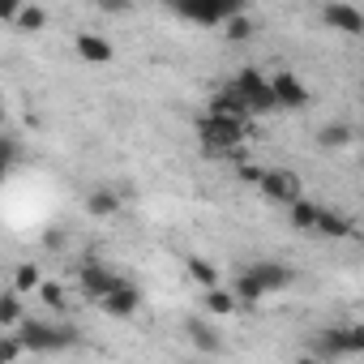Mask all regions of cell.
Returning a JSON list of instances; mask_svg holds the SVG:
<instances>
[{
  "label": "cell",
  "mask_w": 364,
  "mask_h": 364,
  "mask_svg": "<svg viewBox=\"0 0 364 364\" xmlns=\"http://www.w3.org/2000/svg\"><path fill=\"white\" fill-rule=\"evenodd\" d=\"M236 291H223V287H206V313H215V317H232L236 313Z\"/></svg>",
  "instance_id": "20"
},
{
  "label": "cell",
  "mask_w": 364,
  "mask_h": 364,
  "mask_svg": "<svg viewBox=\"0 0 364 364\" xmlns=\"http://www.w3.org/2000/svg\"><path fill=\"white\" fill-rule=\"evenodd\" d=\"M245 270L266 287V296H279L283 287H291V270H287L283 262H249Z\"/></svg>",
  "instance_id": "10"
},
{
  "label": "cell",
  "mask_w": 364,
  "mask_h": 364,
  "mask_svg": "<svg viewBox=\"0 0 364 364\" xmlns=\"http://www.w3.org/2000/svg\"><path fill=\"white\" fill-rule=\"evenodd\" d=\"M360 167H364V154H360Z\"/></svg>",
  "instance_id": "33"
},
{
  "label": "cell",
  "mask_w": 364,
  "mask_h": 364,
  "mask_svg": "<svg viewBox=\"0 0 364 364\" xmlns=\"http://www.w3.org/2000/svg\"><path fill=\"white\" fill-rule=\"evenodd\" d=\"M22 9H26L22 0H0V18H5V22H18V18H22Z\"/></svg>",
  "instance_id": "28"
},
{
  "label": "cell",
  "mask_w": 364,
  "mask_h": 364,
  "mask_svg": "<svg viewBox=\"0 0 364 364\" xmlns=\"http://www.w3.org/2000/svg\"><path fill=\"white\" fill-rule=\"evenodd\" d=\"M14 163H18V141L5 137V167H14Z\"/></svg>",
  "instance_id": "31"
},
{
  "label": "cell",
  "mask_w": 364,
  "mask_h": 364,
  "mask_svg": "<svg viewBox=\"0 0 364 364\" xmlns=\"http://www.w3.org/2000/svg\"><path fill=\"white\" fill-rule=\"evenodd\" d=\"M14 326H22V291L18 287L0 296V330H14Z\"/></svg>",
  "instance_id": "17"
},
{
  "label": "cell",
  "mask_w": 364,
  "mask_h": 364,
  "mask_svg": "<svg viewBox=\"0 0 364 364\" xmlns=\"http://www.w3.org/2000/svg\"><path fill=\"white\" fill-rule=\"evenodd\" d=\"M99 309H103L107 317H120V321H124V317H133V313L141 309V291H137V283H129V279H124L116 291H107V296L99 300Z\"/></svg>",
  "instance_id": "8"
},
{
  "label": "cell",
  "mask_w": 364,
  "mask_h": 364,
  "mask_svg": "<svg viewBox=\"0 0 364 364\" xmlns=\"http://www.w3.org/2000/svg\"><path fill=\"white\" fill-rule=\"evenodd\" d=\"M77 283H82V291H86V296L99 304V300H103L107 291H116L124 279H120L116 270H107L99 257H86V262H82V270H77Z\"/></svg>",
  "instance_id": "6"
},
{
  "label": "cell",
  "mask_w": 364,
  "mask_h": 364,
  "mask_svg": "<svg viewBox=\"0 0 364 364\" xmlns=\"http://www.w3.org/2000/svg\"><path fill=\"white\" fill-rule=\"evenodd\" d=\"M317 236L343 240V236H351V219H347V215H338V210H326V206H321V219H317Z\"/></svg>",
  "instance_id": "16"
},
{
  "label": "cell",
  "mask_w": 364,
  "mask_h": 364,
  "mask_svg": "<svg viewBox=\"0 0 364 364\" xmlns=\"http://www.w3.org/2000/svg\"><path fill=\"white\" fill-rule=\"evenodd\" d=\"M43 245H48V249H65V232H48Z\"/></svg>",
  "instance_id": "32"
},
{
  "label": "cell",
  "mask_w": 364,
  "mask_h": 364,
  "mask_svg": "<svg viewBox=\"0 0 364 364\" xmlns=\"http://www.w3.org/2000/svg\"><path fill=\"white\" fill-rule=\"evenodd\" d=\"M215 112H232V116H253V107H249V99L228 82L219 95H215Z\"/></svg>",
  "instance_id": "15"
},
{
  "label": "cell",
  "mask_w": 364,
  "mask_h": 364,
  "mask_svg": "<svg viewBox=\"0 0 364 364\" xmlns=\"http://www.w3.org/2000/svg\"><path fill=\"white\" fill-rule=\"evenodd\" d=\"M262 198L266 202H274V206H291V202H300L304 198V185H300V176L296 171H287V167H270L266 176H262Z\"/></svg>",
  "instance_id": "5"
},
{
  "label": "cell",
  "mask_w": 364,
  "mask_h": 364,
  "mask_svg": "<svg viewBox=\"0 0 364 364\" xmlns=\"http://www.w3.org/2000/svg\"><path fill=\"white\" fill-rule=\"evenodd\" d=\"M185 266H189V274H193V279H198L202 287H219V270H215V266H210L206 257H189Z\"/></svg>",
  "instance_id": "22"
},
{
  "label": "cell",
  "mask_w": 364,
  "mask_h": 364,
  "mask_svg": "<svg viewBox=\"0 0 364 364\" xmlns=\"http://www.w3.org/2000/svg\"><path fill=\"white\" fill-rule=\"evenodd\" d=\"M232 86L249 99V107H253V116H262V112H274L279 107V99H274V86H270V77L266 73H257V69H240L236 77H232Z\"/></svg>",
  "instance_id": "4"
},
{
  "label": "cell",
  "mask_w": 364,
  "mask_h": 364,
  "mask_svg": "<svg viewBox=\"0 0 364 364\" xmlns=\"http://www.w3.org/2000/svg\"><path fill=\"white\" fill-rule=\"evenodd\" d=\"M39 300H43L48 309H65V287H60V283H43V287H39Z\"/></svg>",
  "instance_id": "26"
},
{
  "label": "cell",
  "mask_w": 364,
  "mask_h": 364,
  "mask_svg": "<svg viewBox=\"0 0 364 364\" xmlns=\"http://www.w3.org/2000/svg\"><path fill=\"white\" fill-rule=\"evenodd\" d=\"M232 291H236V300H240V304H262V300H266V287H262L249 270H240V274H236V287H232Z\"/></svg>",
  "instance_id": "19"
},
{
  "label": "cell",
  "mask_w": 364,
  "mask_h": 364,
  "mask_svg": "<svg viewBox=\"0 0 364 364\" xmlns=\"http://www.w3.org/2000/svg\"><path fill=\"white\" fill-rule=\"evenodd\" d=\"M287 219H291V228H296V232H317L321 206H313L309 198H300V202H291V206H287Z\"/></svg>",
  "instance_id": "13"
},
{
  "label": "cell",
  "mask_w": 364,
  "mask_h": 364,
  "mask_svg": "<svg viewBox=\"0 0 364 364\" xmlns=\"http://www.w3.org/2000/svg\"><path fill=\"white\" fill-rule=\"evenodd\" d=\"M347 355H364V321L360 326H347Z\"/></svg>",
  "instance_id": "27"
},
{
  "label": "cell",
  "mask_w": 364,
  "mask_h": 364,
  "mask_svg": "<svg viewBox=\"0 0 364 364\" xmlns=\"http://www.w3.org/2000/svg\"><path fill=\"white\" fill-rule=\"evenodd\" d=\"M116 210H120V193H112V189H95L86 198V215L90 219H112Z\"/></svg>",
  "instance_id": "14"
},
{
  "label": "cell",
  "mask_w": 364,
  "mask_h": 364,
  "mask_svg": "<svg viewBox=\"0 0 364 364\" xmlns=\"http://www.w3.org/2000/svg\"><path fill=\"white\" fill-rule=\"evenodd\" d=\"M95 5H99L103 14H129V5H133V0H95Z\"/></svg>",
  "instance_id": "30"
},
{
  "label": "cell",
  "mask_w": 364,
  "mask_h": 364,
  "mask_svg": "<svg viewBox=\"0 0 364 364\" xmlns=\"http://www.w3.org/2000/svg\"><path fill=\"white\" fill-rule=\"evenodd\" d=\"M14 26H18V31H43V26H48V14H43L39 5H26V9H22V18H18Z\"/></svg>",
  "instance_id": "25"
},
{
  "label": "cell",
  "mask_w": 364,
  "mask_h": 364,
  "mask_svg": "<svg viewBox=\"0 0 364 364\" xmlns=\"http://www.w3.org/2000/svg\"><path fill=\"white\" fill-rule=\"evenodd\" d=\"M198 137L206 150H219V154H236L245 150V137H249V116H232V112H215L198 120Z\"/></svg>",
  "instance_id": "1"
},
{
  "label": "cell",
  "mask_w": 364,
  "mask_h": 364,
  "mask_svg": "<svg viewBox=\"0 0 364 364\" xmlns=\"http://www.w3.org/2000/svg\"><path fill=\"white\" fill-rule=\"evenodd\" d=\"M321 22L330 31H343V35H364V14L347 0H326L321 5Z\"/></svg>",
  "instance_id": "7"
},
{
  "label": "cell",
  "mask_w": 364,
  "mask_h": 364,
  "mask_svg": "<svg viewBox=\"0 0 364 364\" xmlns=\"http://www.w3.org/2000/svg\"><path fill=\"white\" fill-rule=\"evenodd\" d=\"M163 5L198 26H223L228 18L245 14V0H163Z\"/></svg>",
  "instance_id": "2"
},
{
  "label": "cell",
  "mask_w": 364,
  "mask_h": 364,
  "mask_svg": "<svg viewBox=\"0 0 364 364\" xmlns=\"http://www.w3.org/2000/svg\"><path fill=\"white\" fill-rule=\"evenodd\" d=\"M270 86H274V99H279V107H287V112H300V107H309V86H304L296 73H274V77H270Z\"/></svg>",
  "instance_id": "9"
},
{
  "label": "cell",
  "mask_w": 364,
  "mask_h": 364,
  "mask_svg": "<svg viewBox=\"0 0 364 364\" xmlns=\"http://www.w3.org/2000/svg\"><path fill=\"white\" fill-rule=\"evenodd\" d=\"M22 351H26V338H22L18 330H9L5 338H0V364H14Z\"/></svg>",
  "instance_id": "23"
},
{
  "label": "cell",
  "mask_w": 364,
  "mask_h": 364,
  "mask_svg": "<svg viewBox=\"0 0 364 364\" xmlns=\"http://www.w3.org/2000/svg\"><path fill=\"white\" fill-rule=\"evenodd\" d=\"M77 56H82L86 65H107L116 52H112V43H107L103 35H77Z\"/></svg>",
  "instance_id": "12"
},
{
  "label": "cell",
  "mask_w": 364,
  "mask_h": 364,
  "mask_svg": "<svg viewBox=\"0 0 364 364\" xmlns=\"http://www.w3.org/2000/svg\"><path fill=\"white\" fill-rule=\"evenodd\" d=\"M223 35H228L232 43H245V39L253 35V22H249L245 14H236V18H228V22H223Z\"/></svg>",
  "instance_id": "24"
},
{
  "label": "cell",
  "mask_w": 364,
  "mask_h": 364,
  "mask_svg": "<svg viewBox=\"0 0 364 364\" xmlns=\"http://www.w3.org/2000/svg\"><path fill=\"white\" fill-rule=\"evenodd\" d=\"M185 334L193 338V347H198V351H210V355H219V351H223V338H219V330H210L202 317H189V321H185Z\"/></svg>",
  "instance_id": "11"
},
{
  "label": "cell",
  "mask_w": 364,
  "mask_h": 364,
  "mask_svg": "<svg viewBox=\"0 0 364 364\" xmlns=\"http://www.w3.org/2000/svg\"><path fill=\"white\" fill-rule=\"evenodd\" d=\"M14 287H18L22 296H31V291H39V287H43V270H39L35 262H22V266L14 270Z\"/></svg>",
  "instance_id": "21"
},
{
  "label": "cell",
  "mask_w": 364,
  "mask_h": 364,
  "mask_svg": "<svg viewBox=\"0 0 364 364\" xmlns=\"http://www.w3.org/2000/svg\"><path fill=\"white\" fill-rule=\"evenodd\" d=\"M22 338H26V351H35V355H56V351H65L77 334H73V326H52V321H22V330H18Z\"/></svg>",
  "instance_id": "3"
},
{
  "label": "cell",
  "mask_w": 364,
  "mask_h": 364,
  "mask_svg": "<svg viewBox=\"0 0 364 364\" xmlns=\"http://www.w3.org/2000/svg\"><path fill=\"white\" fill-rule=\"evenodd\" d=\"M262 167H253V163H240V180H245V185H262Z\"/></svg>",
  "instance_id": "29"
},
{
  "label": "cell",
  "mask_w": 364,
  "mask_h": 364,
  "mask_svg": "<svg viewBox=\"0 0 364 364\" xmlns=\"http://www.w3.org/2000/svg\"><path fill=\"white\" fill-rule=\"evenodd\" d=\"M347 141H351V129L343 120H330V124L317 129V146H326V150H343Z\"/></svg>",
  "instance_id": "18"
}]
</instances>
